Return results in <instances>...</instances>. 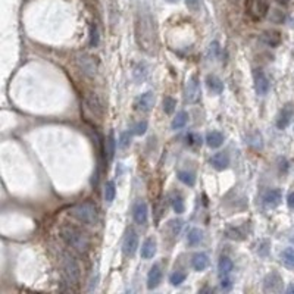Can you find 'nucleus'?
Returning <instances> with one entry per match:
<instances>
[{
	"label": "nucleus",
	"instance_id": "12",
	"mask_svg": "<svg viewBox=\"0 0 294 294\" xmlns=\"http://www.w3.org/2000/svg\"><path fill=\"white\" fill-rule=\"evenodd\" d=\"M293 116H294L293 103H287V105H284L283 109H281V112H280V115H278V119H277V128H278V130H286V128L290 125Z\"/></svg>",
	"mask_w": 294,
	"mask_h": 294
},
{
	"label": "nucleus",
	"instance_id": "29",
	"mask_svg": "<svg viewBox=\"0 0 294 294\" xmlns=\"http://www.w3.org/2000/svg\"><path fill=\"white\" fill-rule=\"evenodd\" d=\"M178 180H180L183 184L188 186V187H193V186L196 184V177H194V174H193V172H188V171H178Z\"/></svg>",
	"mask_w": 294,
	"mask_h": 294
},
{
	"label": "nucleus",
	"instance_id": "25",
	"mask_svg": "<svg viewBox=\"0 0 294 294\" xmlns=\"http://www.w3.org/2000/svg\"><path fill=\"white\" fill-rule=\"evenodd\" d=\"M187 241H188V244H190L191 247L200 244V243L203 241V231L199 230V228H191V230L188 231Z\"/></svg>",
	"mask_w": 294,
	"mask_h": 294
},
{
	"label": "nucleus",
	"instance_id": "27",
	"mask_svg": "<svg viewBox=\"0 0 294 294\" xmlns=\"http://www.w3.org/2000/svg\"><path fill=\"white\" fill-rule=\"evenodd\" d=\"M171 206H172V209H174L175 214H183L186 211L184 199H183V196L180 193L172 194V197H171Z\"/></svg>",
	"mask_w": 294,
	"mask_h": 294
},
{
	"label": "nucleus",
	"instance_id": "26",
	"mask_svg": "<svg viewBox=\"0 0 294 294\" xmlns=\"http://www.w3.org/2000/svg\"><path fill=\"white\" fill-rule=\"evenodd\" d=\"M281 262L286 268L294 269V247H287L281 252Z\"/></svg>",
	"mask_w": 294,
	"mask_h": 294
},
{
	"label": "nucleus",
	"instance_id": "38",
	"mask_svg": "<svg viewBox=\"0 0 294 294\" xmlns=\"http://www.w3.org/2000/svg\"><path fill=\"white\" fill-rule=\"evenodd\" d=\"M218 53H219V44H218L216 41H214V43L209 46V50H208V57H209L211 60H214V59H216V57H218Z\"/></svg>",
	"mask_w": 294,
	"mask_h": 294
},
{
	"label": "nucleus",
	"instance_id": "8",
	"mask_svg": "<svg viewBox=\"0 0 294 294\" xmlns=\"http://www.w3.org/2000/svg\"><path fill=\"white\" fill-rule=\"evenodd\" d=\"M138 249V236L134 230H130L122 243V252L127 258H133Z\"/></svg>",
	"mask_w": 294,
	"mask_h": 294
},
{
	"label": "nucleus",
	"instance_id": "21",
	"mask_svg": "<svg viewBox=\"0 0 294 294\" xmlns=\"http://www.w3.org/2000/svg\"><path fill=\"white\" fill-rule=\"evenodd\" d=\"M191 267H193L194 271H197V272L205 271V269L209 267V258H208V255L203 253V252L196 253V255L193 256V259H191Z\"/></svg>",
	"mask_w": 294,
	"mask_h": 294
},
{
	"label": "nucleus",
	"instance_id": "20",
	"mask_svg": "<svg viewBox=\"0 0 294 294\" xmlns=\"http://www.w3.org/2000/svg\"><path fill=\"white\" fill-rule=\"evenodd\" d=\"M261 41L269 47H275L281 43V35L278 31H274V29H269V31H265L262 32L261 35Z\"/></svg>",
	"mask_w": 294,
	"mask_h": 294
},
{
	"label": "nucleus",
	"instance_id": "33",
	"mask_svg": "<svg viewBox=\"0 0 294 294\" xmlns=\"http://www.w3.org/2000/svg\"><path fill=\"white\" fill-rule=\"evenodd\" d=\"M186 278H187V274L177 271V272H174V274L169 277V283H171L174 287H178V286H181V284L186 281Z\"/></svg>",
	"mask_w": 294,
	"mask_h": 294
},
{
	"label": "nucleus",
	"instance_id": "3",
	"mask_svg": "<svg viewBox=\"0 0 294 294\" xmlns=\"http://www.w3.org/2000/svg\"><path fill=\"white\" fill-rule=\"evenodd\" d=\"M60 272L66 284L77 286L81 277V268L77 259L69 253H62L60 256Z\"/></svg>",
	"mask_w": 294,
	"mask_h": 294
},
{
	"label": "nucleus",
	"instance_id": "37",
	"mask_svg": "<svg viewBox=\"0 0 294 294\" xmlns=\"http://www.w3.org/2000/svg\"><path fill=\"white\" fill-rule=\"evenodd\" d=\"M131 144V134L130 133H122L119 140H118V146L121 149H127Z\"/></svg>",
	"mask_w": 294,
	"mask_h": 294
},
{
	"label": "nucleus",
	"instance_id": "44",
	"mask_svg": "<svg viewBox=\"0 0 294 294\" xmlns=\"http://www.w3.org/2000/svg\"><path fill=\"white\" fill-rule=\"evenodd\" d=\"M278 4H283V6H286V4H289L290 3V0H275Z\"/></svg>",
	"mask_w": 294,
	"mask_h": 294
},
{
	"label": "nucleus",
	"instance_id": "6",
	"mask_svg": "<svg viewBox=\"0 0 294 294\" xmlns=\"http://www.w3.org/2000/svg\"><path fill=\"white\" fill-rule=\"evenodd\" d=\"M283 287H284V281L278 272H271L264 278V292L265 293H281Z\"/></svg>",
	"mask_w": 294,
	"mask_h": 294
},
{
	"label": "nucleus",
	"instance_id": "22",
	"mask_svg": "<svg viewBox=\"0 0 294 294\" xmlns=\"http://www.w3.org/2000/svg\"><path fill=\"white\" fill-rule=\"evenodd\" d=\"M233 268H234V264H233V261H231L230 258L222 256V258L219 259V262H218V274H219L221 278L228 277V275L231 274Z\"/></svg>",
	"mask_w": 294,
	"mask_h": 294
},
{
	"label": "nucleus",
	"instance_id": "4",
	"mask_svg": "<svg viewBox=\"0 0 294 294\" xmlns=\"http://www.w3.org/2000/svg\"><path fill=\"white\" fill-rule=\"evenodd\" d=\"M71 215L75 219H78L80 222L87 224V225H96L97 219H99L97 209H96L94 203H91V202H82V203L77 205L71 211Z\"/></svg>",
	"mask_w": 294,
	"mask_h": 294
},
{
	"label": "nucleus",
	"instance_id": "23",
	"mask_svg": "<svg viewBox=\"0 0 294 294\" xmlns=\"http://www.w3.org/2000/svg\"><path fill=\"white\" fill-rule=\"evenodd\" d=\"M222 143H224V135L219 131H211V133H208V135H206V144L211 149H218V147L222 146Z\"/></svg>",
	"mask_w": 294,
	"mask_h": 294
},
{
	"label": "nucleus",
	"instance_id": "10",
	"mask_svg": "<svg viewBox=\"0 0 294 294\" xmlns=\"http://www.w3.org/2000/svg\"><path fill=\"white\" fill-rule=\"evenodd\" d=\"M77 63L80 66V69L87 75V77H94L96 71H97V63L94 60V57H91L90 54H80L77 57Z\"/></svg>",
	"mask_w": 294,
	"mask_h": 294
},
{
	"label": "nucleus",
	"instance_id": "28",
	"mask_svg": "<svg viewBox=\"0 0 294 294\" xmlns=\"http://www.w3.org/2000/svg\"><path fill=\"white\" fill-rule=\"evenodd\" d=\"M183 225H184V222L181 219H172V221L168 222L166 228H168V233L171 234L172 239H177L180 236V233L183 230Z\"/></svg>",
	"mask_w": 294,
	"mask_h": 294
},
{
	"label": "nucleus",
	"instance_id": "43",
	"mask_svg": "<svg viewBox=\"0 0 294 294\" xmlns=\"http://www.w3.org/2000/svg\"><path fill=\"white\" fill-rule=\"evenodd\" d=\"M289 294H294V284H290L289 287H287V290H286Z\"/></svg>",
	"mask_w": 294,
	"mask_h": 294
},
{
	"label": "nucleus",
	"instance_id": "35",
	"mask_svg": "<svg viewBox=\"0 0 294 294\" xmlns=\"http://www.w3.org/2000/svg\"><path fill=\"white\" fill-rule=\"evenodd\" d=\"M175 106H177L175 99H172V97H169V96H166V97L163 99V110H165V113L171 115V113L174 112Z\"/></svg>",
	"mask_w": 294,
	"mask_h": 294
},
{
	"label": "nucleus",
	"instance_id": "1",
	"mask_svg": "<svg viewBox=\"0 0 294 294\" xmlns=\"http://www.w3.org/2000/svg\"><path fill=\"white\" fill-rule=\"evenodd\" d=\"M135 40L146 53L153 54L158 49V37H156V28L155 21L149 10H140L135 21Z\"/></svg>",
	"mask_w": 294,
	"mask_h": 294
},
{
	"label": "nucleus",
	"instance_id": "5",
	"mask_svg": "<svg viewBox=\"0 0 294 294\" xmlns=\"http://www.w3.org/2000/svg\"><path fill=\"white\" fill-rule=\"evenodd\" d=\"M246 7L249 15L253 19H262L269 12V1L268 0H247Z\"/></svg>",
	"mask_w": 294,
	"mask_h": 294
},
{
	"label": "nucleus",
	"instance_id": "9",
	"mask_svg": "<svg viewBox=\"0 0 294 294\" xmlns=\"http://www.w3.org/2000/svg\"><path fill=\"white\" fill-rule=\"evenodd\" d=\"M153 106H155V94H153L152 91H146V93L140 94V96L135 99V102H134L135 110L143 112V113L150 112V110L153 109Z\"/></svg>",
	"mask_w": 294,
	"mask_h": 294
},
{
	"label": "nucleus",
	"instance_id": "41",
	"mask_svg": "<svg viewBox=\"0 0 294 294\" xmlns=\"http://www.w3.org/2000/svg\"><path fill=\"white\" fill-rule=\"evenodd\" d=\"M186 4L191 9V10H197L200 6V0H186Z\"/></svg>",
	"mask_w": 294,
	"mask_h": 294
},
{
	"label": "nucleus",
	"instance_id": "31",
	"mask_svg": "<svg viewBox=\"0 0 294 294\" xmlns=\"http://www.w3.org/2000/svg\"><path fill=\"white\" fill-rule=\"evenodd\" d=\"M99 41H100L99 28H97L96 24H91V28H90V46H91V47H97V46H99Z\"/></svg>",
	"mask_w": 294,
	"mask_h": 294
},
{
	"label": "nucleus",
	"instance_id": "40",
	"mask_svg": "<svg viewBox=\"0 0 294 294\" xmlns=\"http://www.w3.org/2000/svg\"><path fill=\"white\" fill-rule=\"evenodd\" d=\"M221 289L224 290V292H228V290H231V287H233V281L228 278V277H224V278H221Z\"/></svg>",
	"mask_w": 294,
	"mask_h": 294
},
{
	"label": "nucleus",
	"instance_id": "14",
	"mask_svg": "<svg viewBox=\"0 0 294 294\" xmlns=\"http://www.w3.org/2000/svg\"><path fill=\"white\" fill-rule=\"evenodd\" d=\"M162 283V269L160 265H153L149 271L147 275V289L149 290H155L160 286Z\"/></svg>",
	"mask_w": 294,
	"mask_h": 294
},
{
	"label": "nucleus",
	"instance_id": "17",
	"mask_svg": "<svg viewBox=\"0 0 294 294\" xmlns=\"http://www.w3.org/2000/svg\"><path fill=\"white\" fill-rule=\"evenodd\" d=\"M87 106L94 115H97V116L103 115L105 106H103V103H102V100H100V97L97 94L90 93V96H87Z\"/></svg>",
	"mask_w": 294,
	"mask_h": 294
},
{
	"label": "nucleus",
	"instance_id": "7",
	"mask_svg": "<svg viewBox=\"0 0 294 294\" xmlns=\"http://www.w3.org/2000/svg\"><path fill=\"white\" fill-rule=\"evenodd\" d=\"M186 102L187 103H197L200 99V82L197 75H191L186 85Z\"/></svg>",
	"mask_w": 294,
	"mask_h": 294
},
{
	"label": "nucleus",
	"instance_id": "15",
	"mask_svg": "<svg viewBox=\"0 0 294 294\" xmlns=\"http://www.w3.org/2000/svg\"><path fill=\"white\" fill-rule=\"evenodd\" d=\"M281 200H283V194H281V190H278V188L269 190L264 196V203L268 209H274V208L280 206Z\"/></svg>",
	"mask_w": 294,
	"mask_h": 294
},
{
	"label": "nucleus",
	"instance_id": "34",
	"mask_svg": "<svg viewBox=\"0 0 294 294\" xmlns=\"http://www.w3.org/2000/svg\"><path fill=\"white\" fill-rule=\"evenodd\" d=\"M146 74H147V66H146V63H138V65L134 68V78H135L137 81H143L144 77H146Z\"/></svg>",
	"mask_w": 294,
	"mask_h": 294
},
{
	"label": "nucleus",
	"instance_id": "11",
	"mask_svg": "<svg viewBox=\"0 0 294 294\" xmlns=\"http://www.w3.org/2000/svg\"><path fill=\"white\" fill-rule=\"evenodd\" d=\"M133 218L138 225H144L149 219V208L144 200H138L133 206Z\"/></svg>",
	"mask_w": 294,
	"mask_h": 294
},
{
	"label": "nucleus",
	"instance_id": "24",
	"mask_svg": "<svg viewBox=\"0 0 294 294\" xmlns=\"http://www.w3.org/2000/svg\"><path fill=\"white\" fill-rule=\"evenodd\" d=\"M187 122H188V113L184 112V110H181V112H178V113L175 115V118L172 119L171 127H172V130H181V128H184V127L187 125Z\"/></svg>",
	"mask_w": 294,
	"mask_h": 294
},
{
	"label": "nucleus",
	"instance_id": "39",
	"mask_svg": "<svg viewBox=\"0 0 294 294\" xmlns=\"http://www.w3.org/2000/svg\"><path fill=\"white\" fill-rule=\"evenodd\" d=\"M187 143L190 146H200L202 144V137L199 134H194V133H190L187 135Z\"/></svg>",
	"mask_w": 294,
	"mask_h": 294
},
{
	"label": "nucleus",
	"instance_id": "16",
	"mask_svg": "<svg viewBox=\"0 0 294 294\" xmlns=\"http://www.w3.org/2000/svg\"><path fill=\"white\" fill-rule=\"evenodd\" d=\"M211 163L212 166L216 169V171H224L230 166V155L227 152H219V153H215L212 158H211Z\"/></svg>",
	"mask_w": 294,
	"mask_h": 294
},
{
	"label": "nucleus",
	"instance_id": "32",
	"mask_svg": "<svg viewBox=\"0 0 294 294\" xmlns=\"http://www.w3.org/2000/svg\"><path fill=\"white\" fill-rule=\"evenodd\" d=\"M106 153H107V160L110 162L113 159V153H115V137H113V133L110 131L109 137H107V141H106Z\"/></svg>",
	"mask_w": 294,
	"mask_h": 294
},
{
	"label": "nucleus",
	"instance_id": "36",
	"mask_svg": "<svg viewBox=\"0 0 294 294\" xmlns=\"http://www.w3.org/2000/svg\"><path fill=\"white\" fill-rule=\"evenodd\" d=\"M147 131V122L146 121H140L133 127V134L135 135H143Z\"/></svg>",
	"mask_w": 294,
	"mask_h": 294
},
{
	"label": "nucleus",
	"instance_id": "2",
	"mask_svg": "<svg viewBox=\"0 0 294 294\" xmlns=\"http://www.w3.org/2000/svg\"><path fill=\"white\" fill-rule=\"evenodd\" d=\"M60 237L66 243L68 247H71L74 252H77L80 255H85L90 250L91 243H90L88 236L75 225H71V224L62 225L60 227Z\"/></svg>",
	"mask_w": 294,
	"mask_h": 294
},
{
	"label": "nucleus",
	"instance_id": "30",
	"mask_svg": "<svg viewBox=\"0 0 294 294\" xmlns=\"http://www.w3.org/2000/svg\"><path fill=\"white\" fill-rule=\"evenodd\" d=\"M115 196H116V187H115V183L113 181H107L106 186H105V200L106 203H112L115 200Z\"/></svg>",
	"mask_w": 294,
	"mask_h": 294
},
{
	"label": "nucleus",
	"instance_id": "13",
	"mask_svg": "<svg viewBox=\"0 0 294 294\" xmlns=\"http://www.w3.org/2000/svg\"><path fill=\"white\" fill-rule=\"evenodd\" d=\"M253 78H255V90H256V93L259 96H267L268 91H269V80H268V77L262 71L256 69L253 72Z\"/></svg>",
	"mask_w": 294,
	"mask_h": 294
},
{
	"label": "nucleus",
	"instance_id": "45",
	"mask_svg": "<svg viewBox=\"0 0 294 294\" xmlns=\"http://www.w3.org/2000/svg\"><path fill=\"white\" fill-rule=\"evenodd\" d=\"M166 1H169V3H175V1H178V0H166Z\"/></svg>",
	"mask_w": 294,
	"mask_h": 294
},
{
	"label": "nucleus",
	"instance_id": "42",
	"mask_svg": "<svg viewBox=\"0 0 294 294\" xmlns=\"http://www.w3.org/2000/svg\"><path fill=\"white\" fill-rule=\"evenodd\" d=\"M287 205H289V208H290L292 211H294V191L287 196Z\"/></svg>",
	"mask_w": 294,
	"mask_h": 294
},
{
	"label": "nucleus",
	"instance_id": "18",
	"mask_svg": "<svg viewBox=\"0 0 294 294\" xmlns=\"http://www.w3.org/2000/svg\"><path fill=\"white\" fill-rule=\"evenodd\" d=\"M156 250H158V244H156V240L149 237L144 240V243L141 244V258L149 261L152 259L155 255H156Z\"/></svg>",
	"mask_w": 294,
	"mask_h": 294
},
{
	"label": "nucleus",
	"instance_id": "19",
	"mask_svg": "<svg viewBox=\"0 0 294 294\" xmlns=\"http://www.w3.org/2000/svg\"><path fill=\"white\" fill-rule=\"evenodd\" d=\"M206 87L212 94H221L224 91V82L219 77L211 74L206 77Z\"/></svg>",
	"mask_w": 294,
	"mask_h": 294
}]
</instances>
